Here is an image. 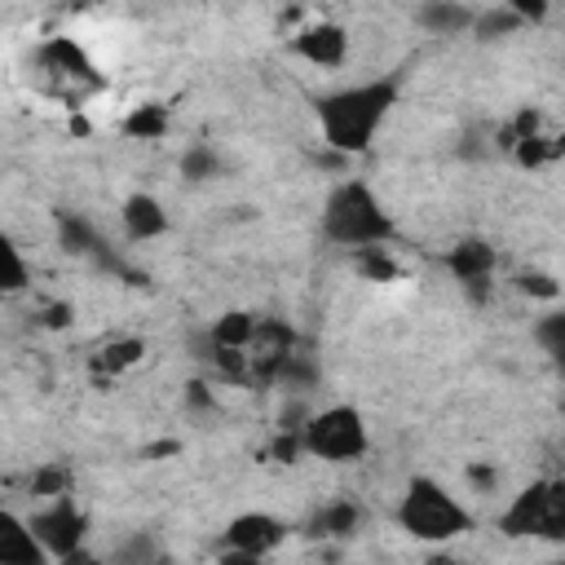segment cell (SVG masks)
I'll return each instance as SVG.
<instances>
[{
  "label": "cell",
  "mask_w": 565,
  "mask_h": 565,
  "mask_svg": "<svg viewBox=\"0 0 565 565\" xmlns=\"http://www.w3.org/2000/svg\"><path fill=\"white\" fill-rule=\"evenodd\" d=\"M393 234H397L393 216L384 212L371 181L344 177L327 190V199H322V238L327 243L358 252V247H371V243H388Z\"/></svg>",
  "instance_id": "7a4b0ae2"
},
{
  "label": "cell",
  "mask_w": 565,
  "mask_h": 565,
  "mask_svg": "<svg viewBox=\"0 0 565 565\" xmlns=\"http://www.w3.org/2000/svg\"><path fill=\"white\" fill-rule=\"evenodd\" d=\"M494 265H499V256H494V247H490L486 238H459V243L446 252V269H450L472 296H486V287H490V278H494Z\"/></svg>",
  "instance_id": "9c48e42d"
},
{
  "label": "cell",
  "mask_w": 565,
  "mask_h": 565,
  "mask_svg": "<svg viewBox=\"0 0 565 565\" xmlns=\"http://www.w3.org/2000/svg\"><path fill=\"white\" fill-rule=\"evenodd\" d=\"M534 340L543 344L547 358H561V353H565V313H561V309H547V313L534 322Z\"/></svg>",
  "instance_id": "603a6c76"
},
{
  "label": "cell",
  "mask_w": 565,
  "mask_h": 565,
  "mask_svg": "<svg viewBox=\"0 0 565 565\" xmlns=\"http://www.w3.org/2000/svg\"><path fill=\"white\" fill-rule=\"evenodd\" d=\"M503 4H508L525 26H530V22H543L547 9H552V0H503Z\"/></svg>",
  "instance_id": "4316f807"
},
{
  "label": "cell",
  "mask_w": 565,
  "mask_h": 565,
  "mask_svg": "<svg viewBox=\"0 0 565 565\" xmlns=\"http://www.w3.org/2000/svg\"><path fill=\"white\" fill-rule=\"evenodd\" d=\"M44 552L26 525V516L0 508V565H40Z\"/></svg>",
  "instance_id": "4fadbf2b"
},
{
  "label": "cell",
  "mask_w": 565,
  "mask_h": 565,
  "mask_svg": "<svg viewBox=\"0 0 565 565\" xmlns=\"http://www.w3.org/2000/svg\"><path fill=\"white\" fill-rule=\"evenodd\" d=\"M468 477H472L481 490H490V486L499 481V472H494V468H481V463H472V468H468Z\"/></svg>",
  "instance_id": "f546056e"
},
{
  "label": "cell",
  "mask_w": 565,
  "mask_h": 565,
  "mask_svg": "<svg viewBox=\"0 0 565 565\" xmlns=\"http://www.w3.org/2000/svg\"><path fill=\"white\" fill-rule=\"evenodd\" d=\"M477 9L463 0H424L419 4V26L428 35H468Z\"/></svg>",
  "instance_id": "9a60e30c"
},
{
  "label": "cell",
  "mask_w": 565,
  "mask_h": 565,
  "mask_svg": "<svg viewBox=\"0 0 565 565\" xmlns=\"http://www.w3.org/2000/svg\"><path fill=\"white\" fill-rule=\"evenodd\" d=\"M256 327H260V318H256V313H247V309H230V313L212 318V327H207L203 335H207L212 344H221V349H243V353H247V344H252Z\"/></svg>",
  "instance_id": "e0dca14e"
},
{
  "label": "cell",
  "mask_w": 565,
  "mask_h": 565,
  "mask_svg": "<svg viewBox=\"0 0 565 565\" xmlns=\"http://www.w3.org/2000/svg\"><path fill=\"white\" fill-rule=\"evenodd\" d=\"M516 287H521L525 296H539V300H556V296H561V282H556L552 274H521Z\"/></svg>",
  "instance_id": "d4e9b609"
},
{
  "label": "cell",
  "mask_w": 565,
  "mask_h": 565,
  "mask_svg": "<svg viewBox=\"0 0 565 565\" xmlns=\"http://www.w3.org/2000/svg\"><path fill=\"white\" fill-rule=\"evenodd\" d=\"M44 561H84V539H88V512L75 503V494H53L26 516Z\"/></svg>",
  "instance_id": "8992f818"
},
{
  "label": "cell",
  "mask_w": 565,
  "mask_h": 565,
  "mask_svg": "<svg viewBox=\"0 0 565 565\" xmlns=\"http://www.w3.org/2000/svg\"><path fill=\"white\" fill-rule=\"evenodd\" d=\"M287 539V521L274 512H238L225 525V556L230 561H260Z\"/></svg>",
  "instance_id": "52a82bcc"
},
{
  "label": "cell",
  "mask_w": 565,
  "mask_h": 565,
  "mask_svg": "<svg viewBox=\"0 0 565 565\" xmlns=\"http://www.w3.org/2000/svg\"><path fill=\"white\" fill-rule=\"evenodd\" d=\"M353 265L371 278V282H393L397 274H402V265L393 260V252L384 247V243H371V247H358L353 252Z\"/></svg>",
  "instance_id": "44dd1931"
},
{
  "label": "cell",
  "mask_w": 565,
  "mask_h": 565,
  "mask_svg": "<svg viewBox=\"0 0 565 565\" xmlns=\"http://www.w3.org/2000/svg\"><path fill=\"white\" fill-rule=\"evenodd\" d=\"M31 287V269H26V256L22 247L0 230V296H18Z\"/></svg>",
  "instance_id": "ac0fdd59"
},
{
  "label": "cell",
  "mask_w": 565,
  "mask_h": 565,
  "mask_svg": "<svg viewBox=\"0 0 565 565\" xmlns=\"http://www.w3.org/2000/svg\"><path fill=\"white\" fill-rule=\"evenodd\" d=\"M124 132L132 141H159V137H168V110L159 102H141L124 115Z\"/></svg>",
  "instance_id": "d6986e66"
},
{
  "label": "cell",
  "mask_w": 565,
  "mask_h": 565,
  "mask_svg": "<svg viewBox=\"0 0 565 565\" xmlns=\"http://www.w3.org/2000/svg\"><path fill=\"white\" fill-rule=\"evenodd\" d=\"M141 358H146V340H137V335H119V340H106V344L88 358V371H93L97 380H115V375L132 371Z\"/></svg>",
  "instance_id": "5bb4252c"
},
{
  "label": "cell",
  "mask_w": 565,
  "mask_h": 565,
  "mask_svg": "<svg viewBox=\"0 0 565 565\" xmlns=\"http://www.w3.org/2000/svg\"><path fill=\"white\" fill-rule=\"evenodd\" d=\"M57 243H62L71 256H93V260H102V265L119 269V260L106 252V243H102L97 225H93V221H84L79 212H57Z\"/></svg>",
  "instance_id": "7c38bea8"
},
{
  "label": "cell",
  "mask_w": 565,
  "mask_h": 565,
  "mask_svg": "<svg viewBox=\"0 0 565 565\" xmlns=\"http://www.w3.org/2000/svg\"><path fill=\"white\" fill-rule=\"evenodd\" d=\"M358 525H362V508H358L353 499H331V503H322V508L309 516V530H313L318 539H349Z\"/></svg>",
  "instance_id": "2e32d148"
},
{
  "label": "cell",
  "mask_w": 565,
  "mask_h": 565,
  "mask_svg": "<svg viewBox=\"0 0 565 565\" xmlns=\"http://www.w3.org/2000/svg\"><path fill=\"white\" fill-rule=\"evenodd\" d=\"M397 525L419 543H450L472 530V512L437 477H411L397 499Z\"/></svg>",
  "instance_id": "3957f363"
},
{
  "label": "cell",
  "mask_w": 565,
  "mask_h": 565,
  "mask_svg": "<svg viewBox=\"0 0 565 565\" xmlns=\"http://www.w3.org/2000/svg\"><path fill=\"white\" fill-rule=\"evenodd\" d=\"M525 22L508 9V4H499V9H481L477 18H472V26H468V35H477V40H503V35H512V31H521Z\"/></svg>",
  "instance_id": "ffe728a7"
},
{
  "label": "cell",
  "mask_w": 565,
  "mask_h": 565,
  "mask_svg": "<svg viewBox=\"0 0 565 565\" xmlns=\"http://www.w3.org/2000/svg\"><path fill=\"white\" fill-rule=\"evenodd\" d=\"M397 93L402 84L393 75L384 79H362V84H344L335 93H322L313 102V119H318V132H322V146L353 159V154H366L371 141L380 137L384 119L393 115L397 106Z\"/></svg>",
  "instance_id": "6da1fadb"
},
{
  "label": "cell",
  "mask_w": 565,
  "mask_h": 565,
  "mask_svg": "<svg viewBox=\"0 0 565 565\" xmlns=\"http://www.w3.org/2000/svg\"><path fill=\"white\" fill-rule=\"evenodd\" d=\"M119 225L132 243H150L159 234H168V207L150 194V190H132L124 203H119Z\"/></svg>",
  "instance_id": "8fae6325"
},
{
  "label": "cell",
  "mask_w": 565,
  "mask_h": 565,
  "mask_svg": "<svg viewBox=\"0 0 565 565\" xmlns=\"http://www.w3.org/2000/svg\"><path fill=\"white\" fill-rule=\"evenodd\" d=\"M44 322H49V327H66V322H71V305H49V309H44Z\"/></svg>",
  "instance_id": "f1b7e54d"
},
{
  "label": "cell",
  "mask_w": 565,
  "mask_h": 565,
  "mask_svg": "<svg viewBox=\"0 0 565 565\" xmlns=\"http://www.w3.org/2000/svg\"><path fill=\"white\" fill-rule=\"evenodd\" d=\"M503 539H565V481L543 477L512 494L499 516Z\"/></svg>",
  "instance_id": "5b68a950"
},
{
  "label": "cell",
  "mask_w": 565,
  "mask_h": 565,
  "mask_svg": "<svg viewBox=\"0 0 565 565\" xmlns=\"http://www.w3.org/2000/svg\"><path fill=\"white\" fill-rule=\"evenodd\" d=\"M177 168H181V177H185L190 185H199V181H212V177L221 172V159H216L212 146L199 141V146H185V150H181V163H177Z\"/></svg>",
  "instance_id": "7402d4cb"
},
{
  "label": "cell",
  "mask_w": 565,
  "mask_h": 565,
  "mask_svg": "<svg viewBox=\"0 0 565 565\" xmlns=\"http://www.w3.org/2000/svg\"><path fill=\"white\" fill-rule=\"evenodd\" d=\"M71 481H75V477H71L66 463H44V468L31 477V494H35V499H53V494H66Z\"/></svg>",
  "instance_id": "cb8c5ba5"
},
{
  "label": "cell",
  "mask_w": 565,
  "mask_h": 565,
  "mask_svg": "<svg viewBox=\"0 0 565 565\" xmlns=\"http://www.w3.org/2000/svg\"><path fill=\"white\" fill-rule=\"evenodd\" d=\"M40 66L49 71V75H57L62 84H84V88H97L102 84V75H97V66L88 62V53L75 44V40H66V35H57V40H49L44 49H40Z\"/></svg>",
  "instance_id": "30bf717a"
},
{
  "label": "cell",
  "mask_w": 565,
  "mask_h": 565,
  "mask_svg": "<svg viewBox=\"0 0 565 565\" xmlns=\"http://www.w3.org/2000/svg\"><path fill=\"white\" fill-rule=\"evenodd\" d=\"M154 556H159V547H154V539H150V534H141V530H137V534L115 552V561H154Z\"/></svg>",
  "instance_id": "484cf974"
},
{
  "label": "cell",
  "mask_w": 565,
  "mask_h": 565,
  "mask_svg": "<svg viewBox=\"0 0 565 565\" xmlns=\"http://www.w3.org/2000/svg\"><path fill=\"white\" fill-rule=\"evenodd\" d=\"M300 446L309 459H322V463H358L371 450V428L358 406L335 402L300 419Z\"/></svg>",
  "instance_id": "277c9868"
},
{
  "label": "cell",
  "mask_w": 565,
  "mask_h": 565,
  "mask_svg": "<svg viewBox=\"0 0 565 565\" xmlns=\"http://www.w3.org/2000/svg\"><path fill=\"white\" fill-rule=\"evenodd\" d=\"M185 402H190L194 411H212V406H216V397H212L207 380H190V384H185Z\"/></svg>",
  "instance_id": "83f0119b"
},
{
  "label": "cell",
  "mask_w": 565,
  "mask_h": 565,
  "mask_svg": "<svg viewBox=\"0 0 565 565\" xmlns=\"http://www.w3.org/2000/svg\"><path fill=\"white\" fill-rule=\"evenodd\" d=\"M291 53L305 57L309 66H318V71H335L349 57V31L340 22H331V18H318V22H309V26L296 31Z\"/></svg>",
  "instance_id": "ba28073f"
}]
</instances>
